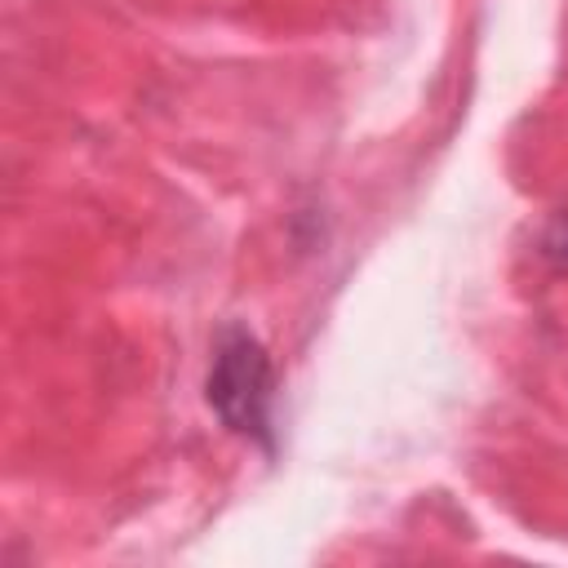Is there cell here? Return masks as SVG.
<instances>
[{"instance_id":"obj_1","label":"cell","mask_w":568,"mask_h":568,"mask_svg":"<svg viewBox=\"0 0 568 568\" xmlns=\"http://www.w3.org/2000/svg\"><path fill=\"white\" fill-rule=\"evenodd\" d=\"M204 399L231 435L253 439L262 448L275 444V426H271L275 368H271L266 346L244 324H226L217 333L209 377H204Z\"/></svg>"}]
</instances>
